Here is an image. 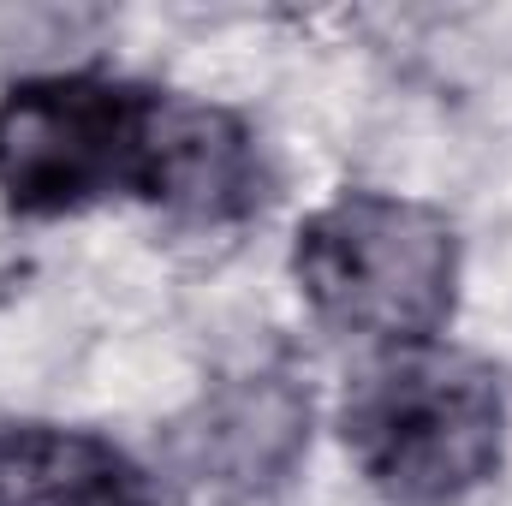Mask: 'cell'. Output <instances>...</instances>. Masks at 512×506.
<instances>
[{"mask_svg": "<svg viewBox=\"0 0 512 506\" xmlns=\"http://www.w3.org/2000/svg\"><path fill=\"white\" fill-rule=\"evenodd\" d=\"M179 90L126 72H36L0 96V203L18 221H66L161 197Z\"/></svg>", "mask_w": 512, "mask_h": 506, "instance_id": "2", "label": "cell"}, {"mask_svg": "<svg viewBox=\"0 0 512 506\" xmlns=\"http://www.w3.org/2000/svg\"><path fill=\"white\" fill-rule=\"evenodd\" d=\"M274 197V167L239 108L179 96L155 209L179 227H245Z\"/></svg>", "mask_w": 512, "mask_h": 506, "instance_id": "5", "label": "cell"}, {"mask_svg": "<svg viewBox=\"0 0 512 506\" xmlns=\"http://www.w3.org/2000/svg\"><path fill=\"white\" fill-rule=\"evenodd\" d=\"M459 227L399 191H340L292 233V280L310 316L370 346H429L459 310Z\"/></svg>", "mask_w": 512, "mask_h": 506, "instance_id": "3", "label": "cell"}, {"mask_svg": "<svg viewBox=\"0 0 512 506\" xmlns=\"http://www.w3.org/2000/svg\"><path fill=\"white\" fill-rule=\"evenodd\" d=\"M507 376L447 340L393 346L340 399V441L393 506H459L507 465Z\"/></svg>", "mask_w": 512, "mask_h": 506, "instance_id": "1", "label": "cell"}, {"mask_svg": "<svg viewBox=\"0 0 512 506\" xmlns=\"http://www.w3.org/2000/svg\"><path fill=\"white\" fill-rule=\"evenodd\" d=\"M0 506H155L149 471L102 429L0 423Z\"/></svg>", "mask_w": 512, "mask_h": 506, "instance_id": "6", "label": "cell"}, {"mask_svg": "<svg viewBox=\"0 0 512 506\" xmlns=\"http://www.w3.org/2000/svg\"><path fill=\"white\" fill-rule=\"evenodd\" d=\"M310 435V393L286 370H256L215 387L179 429L173 459L209 489H268L292 471Z\"/></svg>", "mask_w": 512, "mask_h": 506, "instance_id": "4", "label": "cell"}]
</instances>
